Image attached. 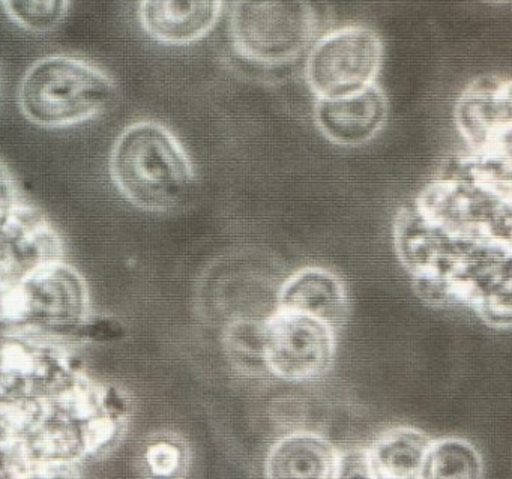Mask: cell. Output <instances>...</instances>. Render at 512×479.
<instances>
[{
    "mask_svg": "<svg viewBox=\"0 0 512 479\" xmlns=\"http://www.w3.org/2000/svg\"><path fill=\"white\" fill-rule=\"evenodd\" d=\"M17 287L19 313L29 326L43 331H67L85 311L82 278L62 259L47 263Z\"/></svg>",
    "mask_w": 512,
    "mask_h": 479,
    "instance_id": "ba28073f",
    "label": "cell"
},
{
    "mask_svg": "<svg viewBox=\"0 0 512 479\" xmlns=\"http://www.w3.org/2000/svg\"><path fill=\"white\" fill-rule=\"evenodd\" d=\"M388 115V98L377 83L358 94L314 104V124L329 142L340 146L371 142L385 127Z\"/></svg>",
    "mask_w": 512,
    "mask_h": 479,
    "instance_id": "9c48e42d",
    "label": "cell"
},
{
    "mask_svg": "<svg viewBox=\"0 0 512 479\" xmlns=\"http://www.w3.org/2000/svg\"><path fill=\"white\" fill-rule=\"evenodd\" d=\"M482 458L472 443L457 437L431 440L425 457L422 479H478Z\"/></svg>",
    "mask_w": 512,
    "mask_h": 479,
    "instance_id": "5bb4252c",
    "label": "cell"
},
{
    "mask_svg": "<svg viewBox=\"0 0 512 479\" xmlns=\"http://www.w3.org/2000/svg\"><path fill=\"white\" fill-rule=\"evenodd\" d=\"M482 2L491 5H508L511 0H482Z\"/></svg>",
    "mask_w": 512,
    "mask_h": 479,
    "instance_id": "d6986e66",
    "label": "cell"
},
{
    "mask_svg": "<svg viewBox=\"0 0 512 479\" xmlns=\"http://www.w3.org/2000/svg\"><path fill=\"white\" fill-rule=\"evenodd\" d=\"M317 14L310 0H233L229 34L245 61L277 67L296 61L313 43Z\"/></svg>",
    "mask_w": 512,
    "mask_h": 479,
    "instance_id": "277c9868",
    "label": "cell"
},
{
    "mask_svg": "<svg viewBox=\"0 0 512 479\" xmlns=\"http://www.w3.org/2000/svg\"><path fill=\"white\" fill-rule=\"evenodd\" d=\"M430 445V437L416 428L386 431L367 449L371 478L422 479Z\"/></svg>",
    "mask_w": 512,
    "mask_h": 479,
    "instance_id": "4fadbf2b",
    "label": "cell"
},
{
    "mask_svg": "<svg viewBox=\"0 0 512 479\" xmlns=\"http://www.w3.org/2000/svg\"><path fill=\"white\" fill-rule=\"evenodd\" d=\"M371 478L367 451L349 449L338 452L337 473L335 479Z\"/></svg>",
    "mask_w": 512,
    "mask_h": 479,
    "instance_id": "ac0fdd59",
    "label": "cell"
},
{
    "mask_svg": "<svg viewBox=\"0 0 512 479\" xmlns=\"http://www.w3.org/2000/svg\"><path fill=\"white\" fill-rule=\"evenodd\" d=\"M454 121L473 154L511 157V80L499 76L473 80L457 98Z\"/></svg>",
    "mask_w": 512,
    "mask_h": 479,
    "instance_id": "52a82bcc",
    "label": "cell"
},
{
    "mask_svg": "<svg viewBox=\"0 0 512 479\" xmlns=\"http://www.w3.org/2000/svg\"><path fill=\"white\" fill-rule=\"evenodd\" d=\"M151 460L154 469L160 470L163 475H172L185 466L187 454H185L184 446L179 443L164 442L155 446Z\"/></svg>",
    "mask_w": 512,
    "mask_h": 479,
    "instance_id": "e0dca14e",
    "label": "cell"
},
{
    "mask_svg": "<svg viewBox=\"0 0 512 479\" xmlns=\"http://www.w3.org/2000/svg\"><path fill=\"white\" fill-rule=\"evenodd\" d=\"M269 373L289 382L323 376L334 362L335 329L317 317L278 308L265 320Z\"/></svg>",
    "mask_w": 512,
    "mask_h": 479,
    "instance_id": "8992f818",
    "label": "cell"
},
{
    "mask_svg": "<svg viewBox=\"0 0 512 479\" xmlns=\"http://www.w3.org/2000/svg\"><path fill=\"white\" fill-rule=\"evenodd\" d=\"M382 38L365 26H344L320 38L305 64V80L317 100L349 97L377 83Z\"/></svg>",
    "mask_w": 512,
    "mask_h": 479,
    "instance_id": "5b68a950",
    "label": "cell"
},
{
    "mask_svg": "<svg viewBox=\"0 0 512 479\" xmlns=\"http://www.w3.org/2000/svg\"><path fill=\"white\" fill-rule=\"evenodd\" d=\"M338 451L316 433H293L275 443L266 460L268 478L335 479Z\"/></svg>",
    "mask_w": 512,
    "mask_h": 479,
    "instance_id": "7c38bea8",
    "label": "cell"
},
{
    "mask_svg": "<svg viewBox=\"0 0 512 479\" xmlns=\"http://www.w3.org/2000/svg\"><path fill=\"white\" fill-rule=\"evenodd\" d=\"M5 13L31 34H49L67 17L70 0H0Z\"/></svg>",
    "mask_w": 512,
    "mask_h": 479,
    "instance_id": "2e32d148",
    "label": "cell"
},
{
    "mask_svg": "<svg viewBox=\"0 0 512 479\" xmlns=\"http://www.w3.org/2000/svg\"><path fill=\"white\" fill-rule=\"evenodd\" d=\"M223 11V0H140L143 31L164 46L182 47L211 34Z\"/></svg>",
    "mask_w": 512,
    "mask_h": 479,
    "instance_id": "30bf717a",
    "label": "cell"
},
{
    "mask_svg": "<svg viewBox=\"0 0 512 479\" xmlns=\"http://www.w3.org/2000/svg\"><path fill=\"white\" fill-rule=\"evenodd\" d=\"M118 100L115 80L97 65L68 55L35 61L17 91L20 112L43 128H70L97 119Z\"/></svg>",
    "mask_w": 512,
    "mask_h": 479,
    "instance_id": "3957f363",
    "label": "cell"
},
{
    "mask_svg": "<svg viewBox=\"0 0 512 479\" xmlns=\"http://www.w3.org/2000/svg\"><path fill=\"white\" fill-rule=\"evenodd\" d=\"M278 308L317 317L337 329L349 313V296L343 281L328 269H301L281 287Z\"/></svg>",
    "mask_w": 512,
    "mask_h": 479,
    "instance_id": "8fae6325",
    "label": "cell"
},
{
    "mask_svg": "<svg viewBox=\"0 0 512 479\" xmlns=\"http://www.w3.org/2000/svg\"><path fill=\"white\" fill-rule=\"evenodd\" d=\"M224 347L236 370L248 376L269 373L265 356V322L235 320L224 332Z\"/></svg>",
    "mask_w": 512,
    "mask_h": 479,
    "instance_id": "9a60e30c",
    "label": "cell"
},
{
    "mask_svg": "<svg viewBox=\"0 0 512 479\" xmlns=\"http://www.w3.org/2000/svg\"><path fill=\"white\" fill-rule=\"evenodd\" d=\"M109 169L119 193L143 211H175L193 194L190 157L160 122L128 125L113 145Z\"/></svg>",
    "mask_w": 512,
    "mask_h": 479,
    "instance_id": "7a4b0ae2",
    "label": "cell"
},
{
    "mask_svg": "<svg viewBox=\"0 0 512 479\" xmlns=\"http://www.w3.org/2000/svg\"><path fill=\"white\" fill-rule=\"evenodd\" d=\"M394 245L422 301L464 304L487 325L511 326V242L451 232L410 202L395 218Z\"/></svg>",
    "mask_w": 512,
    "mask_h": 479,
    "instance_id": "6da1fadb",
    "label": "cell"
}]
</instances>
